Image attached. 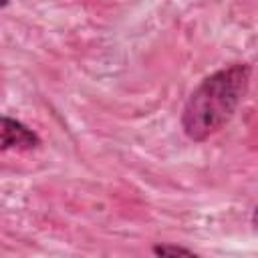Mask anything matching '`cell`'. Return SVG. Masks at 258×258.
Instances as JSON below:
<instances>
[{
    "label": "cell",
    "instance_id": "obj_1",
    "mask_svg": "<svg viewBox=\"0 0 258 258\" xmlns=\"http://www.w3.org/2000/svg\"><path fill=\"white\" fill-rule=\"evenodd\" d=\"M252 67L232 62L208 75L187 97L181 109V129L189 141L202 143L222 131L248 93Z\"/></svg>",
    "mask_w": 258,
    "mask_h": 258
},
{
    "label": "cell",
    "instance_id": "obj_2",
    "mask_svg": "<svg viewBox=\"0 0 258 258\" xmlns=\"http://www.w3.org/2000/svg\"><path fill=\"white\" fill-rule=\"evenodd\" d=\"M40 143L42 139L34 129H30L28 125H24L22 121L10 115H2V143H0L2 151H8V149L30 151V149H36Z\"/></svg>",
    "mask_w": 258,
    "mask_h": 258
},
{
    "label": "cell",
    "instance_id": "obj_3",
    "mask_svg": "<svg viewBox=\"0 0 258 258\" xmlns=\"http://www.w3.org/2000/svg\"><path fill=\"white\" fill-rule=\"evenodd\" d=\"M151 252L155 256L167 258V256H198L194 250L185 248V246H175V244H155L151 248Z\"/></svg>",
    "mask_w": 258,
    "mask_h": 258
},
{
    "label": "cell",
    "instance_id": "obj_4",
    "mask_svg": "<svg viewBox=\"0 0 258 258\" xmlns=\"http://www.w3.org/2000/svg\"><path fill=\"white\" fill-rule=\"evenodd\" d=\"M8 2H10V0H2V2H0V8H2V10H4V8H6V6H8Z\"/></svg>",
    "mask_w": 258,
    "mask_h": 258
}]
</instances>
